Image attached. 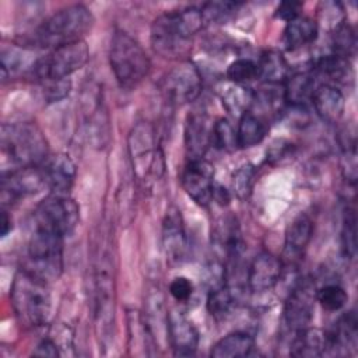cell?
<instances>
[{
    "label": "cell",
    "mask_w": 358,
    "mask_h": 358,
    "mask_svg": "<svg viewBox=\"0 0 358 358\" xmlns=\"http://www.w3.org/2000/svg\"><path fill=\"white\" fill-rule=\"evenodd\" d=\"M203 25L201 11L193 6L164 13L151 25V46L162 57H179L187 53L190 39Z\"/></svg>",
    "instance_id": "6da1fadb"
},
{
    "label": "cell",
    "mask_w": 358,
    "mask_h": 358,
    "mask_svg": "<svg viewBox=\"0 0 358 358\" xmlns=\"http://www.w3.org/2000/svg\"><path fill=\"white\" fill-rule=\"evenodd\" d=\"M49 147L42 130L31 122L4 123L1 126V152L11 162V169L41 166Z\"/></svg>",
    "instance_id": "7a4b0ae2"
},
{
    "label": "cell",
    "mask_w": 358,
    "mask_h": 358,
    "mask_svg": "<svg viewBox=\"0 0 358 358\" xmlns=\"http://www.w3.org/2000/svg\"><path fill=\"white\" fill-rule=\"evenodd\" d=\"M94 15L83 4L64 7L46 18L34 34V43L41 48L55 49L62 45L84 41L91 31Z\"/></svg>",
    "instance_id": "3957f363"
},
{
    "label": "cell",
    "mask_w": 358,
    "mask_h": 358,
    "mask_svg": "<svg viewBox=\"0 0 358 358\" xmlns=\"http://www.w3.org/2000/svg\"><path fill=\"white\" fill-rule=\"evenodd\" d=\"M11 303L18 320L24 326L39 327L45 324L52 309L48 282L25 268L20 270L11 285Z\"/></svg>",
    "instance_id": "277c9868"
},
{
    "label": "cell",
    "mask_w": 358,
    "mask_h": 358,
    "mask_svg": "<svg viewBox=\"0 0 358 358\" xmlns=\"http://www.w3.org/2000/svg\"><path fill=\"white\" fill-rule=\"evenodd\" d=\"M109 64L119 85L127 90L137 87L151 67L141 45L122 29H116L110 38Z\"/></svg>",
    "instance_id": "5b68a950"
},
{
    "label": "cell",
    "mask_w": 358,
    "mask_h": 358,
    "mask_svg": "<svg viewBox=\"0 0 358 358\" xmlns=\"http://www.w3.org/2000/svg\"><path fill=\"white\" fill-rule=\"evenodd\" d=\"M127 145L133 171L141 182L148 183L162 176L165 159L152 124L138 122L129 134Z\"/></svg>",
    "instance_id": "8992f818"
},
{
    "label": "cell",
    "mask_w": 358,
    "mask_h": 358,
    "mask_svg": "<svg viewBox=\"0 0 358 358\" xmlns=\"http://www.w3.org/2000/svg\"><path fill=\"white\" fill-rule=\"evenodd\" d=\"M34 231H42L60 238L69 236L80 220V208L69 194L50 193L34 211Z\"/></svg>",
    "instance_id": "52a82bcc"
},
{
    "label": "cell",
    "mask_w": 358,
    "mask_h": 358,
    "mask_svg": "<svg viewBox=\"0 0 358 358\" xmlns=\"http://www.w3.org/2000/svg\"><path fill=\"white\" fill-rule=\"evenodd\" d=\"M24 268L48 284L57 280L63 270V238L32 231L28 245V263Z\"/></svg>",
    "instance_id": "ba28073f"
},
{
    "label": "cell",
    "mask_w": 358,
    "mask_h": 358,
    "mask_svg": "<svg viewBox=\"0 0 358 358\" xmlns=\"http://www.w3.org/2000/svg\"><path fill=\"white\" fill-rule=\"evenodd\" d=\"M90 57V49L85 41H78L67 45L50 49V52L42 57H38L34 67L36 78L43 81L64 80L70 74L80 70Z\"/></svg>",
    "instance_id": "9c48e42d"
},
{
    "label": "cell",
    "mask_w": 358,
    "mask_h": 358,
    "mask_svg": "<svg viewBox=\"0 0 358 358\" xmlns=\"http://www.w3.org/2000/svg\"><path fill=\"white\" fill-rule=\"evenodd\" d=\"M203 88V78L196 64L180 62L172 67L161 81V91L165 99L176 106L196 101Z\"/></svg>",
    "instance_id": "30bf717a"
},
{
    "label": "cell",
    "mask_w": 358,
    "mask_h": 358,
    "mask_svg": "<svg viewBox=\"0 0 358 358\" xmlns=\"http://www.w3.org/2000/svg\"><path fill=\"white\" fill-rule=\"evenodd\" d=\"M316 303V287L309 278L301 280L289 292L284 303V323L295 331H299L309 326L313 319V310Z\"/></svg>",
    "instance_id": "8fae6325"
},
{
    "label": "cell",
    "mask_w": 358,
    "mask_h": 358,
    "mask_svg": "<svg viewBox=\"0 0 358 358\" xmlns=\"http://www.w3.org/2000/svg\"><path fill=\"white\" fill-rule=\"evenodd\" d=\"M180 183L186 194L200 206H207L214 197V168L204 158H190L183 168Z\"/></svg>",
    "instance_id": "7c38bea8"
},
{
    "label": "cell",
    "mask_w": 358,
    "mask_h": 358,
    "mask_svg": "<svg viewBox=\"0 0 358 358\" xmlns=\"http://www.w3.org/2000/svg\"><path fill=\"white\" fill-rule=\"evenodd\" d=\"M46 186L42 169L39 166L18 168L3 172L1 176V199L7 201H15L24 196L34 194Z\"/></svg>",
    "instance_id": "4fadbf2b"
},
{
    "label": "cell",
    "mask_w": 358,
    "mask_h": 358,
    "mask_svg": "<svg viewBox=\"0 0 358 358\" xmlns=\"http://www.w3.org/2000/svg\"><path fill=\"white\" fill-rule=\"evenodd\" d=\"M110 263L102 257L95 270V319L96 327L103 333L110 327L115 302H113V278Z\"/></svg>",
    "instance_id": "5bb4252c"
},
{
    "label": "cell",
    "mask_w": 358,
    "mask_h": 358,
    "mask_svg": "<svg viewBox=\"0 0 358 358\" xmlns=\"http://www.w3.org/2000/svg\"><path fill=\"white\" fill-rule=\"evenodd\" d=\"M282 274V262L270 252H262L252 260L246 282L252 292L262 294L277 285Z\"/></svg>",
    "instance_id": "9a60e30c"
},
{
    "label": "cell",
    "mask_w": 358,
    "mask_h": 358,
    "mask_svg": "<svg viewBox=\"0 0 358 358\" xmlns=\"http://www.w3.org/2000/svg\"><path fill=\"white\" fill-rule=\"evenodd\" d=\"M162 248L171 263H180L189 252V238L180 211L171 208L162 222Z\"/></svg>",
    "instance_id": "2e32d148"
},
{
    "label": "cell",
    "mask_w": 358,
    "mask_h": 358,
    "mask_svg": "<svg viewBox=\"0 0 358 358\" xmlns=\"http://www.w3.org/2000/svg\"><path fill=\"white\" fill-rule=\"evenodd\" d=\"M168 341L176 357L194 355L200 334L196 326L180 312H168Z\"/></svg>",
    "instance_id": "e0dca14e"
},
{
    "label": "cell",
    "mask_w": 358,
    "mask_h": 358,
    "mask_svg": "<svg viewBox=\"0 0 358 358\" xmlns=\"http://www.w3.org/2000/svg\"><path fill=\"white\" fill-rule=\"evenodd\" d=\"M41 169L45 183L52 193L69 194L76 179V165L69 155L56 154L48 157Z\"/></svg>",
    "instance_id": "ac0fdd59"
},
{
    "label": "cell",
    "mask_w": 358,
    "mask_h": 358,
    "mask_svg": "<svg viewBox=\"0 0 358 358\" xmlns=\"http://www.w3.org/2000/svg\"><path fill=\"white\" fill-rule=\"evenodd\" d=\"M310 102L323 122L337 123L344 113V95L333 84H319L312 94Z\"/></svg>",
    "instance_id": "d6986e66"
},
{
    "label": "cell",
    "mask_w": 358,
    "mask_h": 358,
    "mask_svg": "<svg viewBox=\"0 0 358 358\" xmlns=\"http://www.w3.org/2000/svg\"><path fill=\"white\" fill-rule=\"evenodd\" d=\"M357 336H358V320L354 310L345 312L334 326V329L329 333H324L326 345L324 354H341L347 352L348 348L355 350L357 347Z\"/></svg>",
    "instance_id": "ffe728a7"
},
{
    "label": "cell",
    "mask_w": 358,
    "mask_h": 358,
    "mask_svg": "<svg viewBox=\"0 0 358 358\" xmlns=\"http://www.w3.org/2000/svg\"><path fill=\"white\" fill-rule=\"evenodd\" d=\"M313 235V222L306 214H299L292 220L285 232L284 257L287 262L299 260L306 250Z\"/></svg>",
    "instance_id": "44dd1931"
},
{
    "label": "cell",
    "mask_w": 358,
    "mask_h": 358,
    "mask_svg": "<svg viewBox=\"0 0 358 358\" xmlns=\"http://www.w3.org/2000/svg\"><path fill=\"white\" fill-rule=\"evenodd\" d=\"M211 130L213 124H210L207 115L199 110H194L189 115L185 130V140L187 151L190 152V158H203L208 145H211Z\"/></svg>",
    "instance_id": "7402d4cb"
},
{
    "label": "cell",
    "mask_w": 358,
    "mask_h": 358,
    "mask_svg": "<svg viewBox=\"0 0 358 358\" xmlns=\"http://www.w3.org/2000/svg\"><path fill=\"white\" fill-rule=\"evenodd\" d=\"M282 85L285 102L299 108L310 101L315 88L317 87L316 76L312 70L289 74Z\"/></svg>",
    "instance_id": "603a6c76"
},
{
    "label": "cell",
    "mask_w": 358,
    "mask_h": 358,
    "mask_svg": "<svg viewBox=\"0 0 358 358\" xmlns=\"http://www.w3.org/2000/svg\"><path fill=\"white\" fill-rule=\"evenodd\" d=\"M317 22L308 17H298L289 22L284 29L282 41L288 50H296L310 45L317 36Z\"/></svg>",
    "instance_id": "cb8c5ba5"
},
{
    "label": "cell",
    "mask_w": 358,
    "mask_h": 358,
    "mask_svg": "<svg viewBox=\"0 0 358 358\" xmlns=\"http://www.w3.org/2000/svg\"><path fill=\"white\" fill-rule=\"evenodd\" d=\"M255 340L245 331H234L218 340L211 348L214 358H241L252 352Z\"/></svg>",
    "instance_id": "d4e9b609"
},
{
    "label": "cell",
    "mask_w": 358,
    "mask_h": 358,
    "mask_svg": "<svg viewBox=\"0 0 358 358\" xmlns=\"http://www.w3.org/2000/svg\"><path fill=\"white\" fill-rule=\"evenodd\" d=\"M259 66V78L271 87L284 84L289 76V66L282 56V53L277 50H267L262 55Z\"/></svg>",
    "instance_id": "484cf974"
},
{
    "label": "cell",
    "mask_w": 358,
    "mask_h": 358,
    "mask_svg": "<svg viewBox=\"0 0 358 358\" xmlns=\"http://www.w3.org/2000/svg\"><path fill=\"white\" fill-rule=\"evenodd\" d=\"M324 345H326L324 333H322L317 329L305 327L299 331H295V336L291 341L289 354L292 357H303V358L320 357L324 354Z\"/></svg>",
    "instance_id": "4316f807"
},
{
    "label": "cell",
    "mask_w": 358,
    "mask_h": 358,
    "mask_svg": "<svg viewBox=\"0 0 358 358\" xmlns=\"http://www.w3.org/2000/svg\"><path fill=\"white\" fill-rule=\"evenodd\" d=\"M267 134V124L259 116L245 112L239 117V123L236 127L238 145L239 148H250L263 141Z\"/></svg>",
    "instance_id": "83f0119b"
},
{
    "label": "cell",
    "mask_w": 358,
    "mask_h": 358,
    "mask_svg": "<svg viewBox=\"0 0 358 358\" xmlns=\"http://www.w3.org/2000/svg\"><path fill=\"white\" fill-rule=\"evenodd\" d=\"M29 56L31 55L25 49H20L15 46H11L10 49H3V52H1V78L7 80L8 77H13L27 69H31L34 73L36 60L31 62Z\"/></svg>",
    "instance_id": "f1b7e54d"
},
{
    "label": "cell",
    "mask_w": 358,
    "mask_h": 358,
    "mask_svg": "<svg viewBox=\"0 0 358 358\" xmlns=\"http://www.w3.org/2000/svg\"><path fill=\"white\" fill-rule=\"evenodd\" d=\"M310 70L315 73V76L327 77L333 81H341L347 78L350 74V63H348V59H344L331 53V55L319 57L313 63Z\"/></svg>",
    "instance_id": "f546056e"
},
{
    "label": "cell",
    "mask_w": 358,
    "mask_h": 358,
    "mask_svg": "<svg viewBox=\"0 0 358 358\" xmlns=\"http://www.w3.org/2000/svg\"><path fill=\"white\" fill-rule=\"evenodd\" d=\"M331 45H333V53L340 57L348 59L355 53V48H357L355 31L345 20L333 28Z\"/></svg>",
    "instance_id": "4dcf8cb0"
},
{
    "label": "cell",
    "mask_w": 358,
    "mask_h": 358,
    "mask_svg": "<svg viewBox=\"0 0 358 358\" xmlns=\"http://www.w3.org/2000/svg\"><path fill=\"white\" fill-rule=\"evenodd\" d=\"M207 310L215 319H224L232 305H234V292L229 285L221 284L213 288L207 296Z\"/></svg>",
    "instance_id": "1f68e13d"
},
{
    "label": "cell",
    "mask_w": 358,
    "mask_h": 358,
    "mask_svg": "<svg viewBox=\"0 0 358 358\" xmlns=\"http://www.w3.org/2000/svg\"><path fill=\"white\" fill-rule=\"evenodd\" d=\"M211 145L227 152H232L239 148L236 129L231 124L228 119L221 117L213 123Z\"/></svg>",
    "instance_id": "d6a6232c"
},
{
    "label": "cell",
    "mask_w": 358,
    "mask_h": 358,
    "mask_svg": "<svg viewBox=\"0 0 358 358\" xmlns=\"http://www.w3.org/2000/svg\"><path fill=\"white\" fill-rule=\"evenodd\" d=\"M227 78L238 85L252 83L259 78V66L252 59H236L227 67Z\"/></svg>",
    "instance_id": "836d02e7"
},
{
    "label": "cell",
    "mask_w": 358,
    "mask_h": 358,
    "mask_svg": "<svg viewBox=\"0 0 358 358\" xmlns=\"http://www.w3.org/2000/svg\"><path fill=\"white\" fill-rule=\"evenodd\" d=\"M341 252L345 259L352 260L357 252V218L355 210L347 207L343 215L341 227Z\"/></svg>",
    "instance_id": "e575fe53"
},
{
    "label": "cell",
    "mask_w": 358,
    "mask_h": 358,
    "mask_svg": "<svg viewBox=\"0 0 358 358\" xmlns=\"http://www.w3.org/2000/svg\"><path fill=\"white\" fill-rule=\"evenodd\" d=\"M221 98L227 109L231 113H236L239 116L248 112V108L253 101L252 92L248 91V88H243L242 85H238V84H232L225 91H222Z\"/></svg>",
    "instance_id": "d590c367"
},
{
    "label": "cell",
    "mask_w": 358,
    "mask_h": 358,
    "mask_svg": "<svg viewBox=\"0 0 358 358\" xmlns=\"http://www.w3.org/2000/svg\"><path fill=\"white\" fill-rule=\"evenodd\" d=\"M347 299L348 295L345 289L338 284H326L316 289V301L329 312L340 310L347 303Z\"/></svg>",
    "instance_id": "8d00e7d4"
},
{
    "label": "cell",
    "mask_w": 358,
    "mask_h": 358,
    "mask_svg": "<svg viewBox=\"0 0 358 358\" xmlns=\"http://www.w3.org/2000/svg\"><path fill=\"white\" fill-rule=\"evenodd\" d=\"M241 4L234 1H208L200 7L204 24L225 21Z\"/></svg>",
    "instance_id": "74e56055"
},
{
    "label": "cell",
    "mask_w": 358,
    "mask_h": 358,
    "mask_svg": "<svg viewBox=\"0 0 358 358\" xmlns=\"http://www.w3.org/2000/svg\"><path fill=\"white\" fill-rule=\"evenodd\" d=\"M255 183V168L252 165L241 166L232 178V189L239 199H246Z\"/></svg>",
    "instance_id": "f35d334b"
},
{
    "label": "cell",
    "mask_w": 358,
    "mask_h": 358,
    "mask_svg": "<svg viewBox=\"0 0 358 358\" xmlns=\"http://www.w3.org/2000/svg\"><path fill=\"white\" fill-rule=\"evenodd\" d=\"M343 175L351 185L357 182V152L355 141H347L343 151Z\"/></svg>",
    "instance_id": "ab89813d"
},
{
    "label": "cell",
    "mask_w": 358,
    "mask_h": 358,
    "mask_svg": "<svg viewBox=\"0 0 358 358\" xmlns=\"http://www.w3.org/2000/svg\"><path fill=\"white\" fill-rule=\"evenodd\" d=\"M71 83L69 78L43 81V95L49 102H57L66 98L70 92Z\"/></svg>",
    "instance_id": "60d3db41"
},
{
    "label": "cell",
    "mask_w": 358,
    "mask_h": 358,
    "mask_svg": "<svg viewBox=\"0 0 358 358\" xmlns=\"http://www.w3.org/2000/svg\"><path fill=\"white\" fill-rule=\"evenodd\" d=\"M169 294L178 302H186L193 294V282L187 277H175L169 284Z\"/></svg>",
    "instance_id": "b9f144b4"
},
{
    "label": "cell",
    "mask_w": 358,
    "mask_h": 358,
    "mask_svg": "<svg viewBox=\"0 0 358 358\" xmlns=\"http://www.w3.org/2000/svg\"><path fill=\"white\" fill-rule=\"evenodd\" d=\"M302 8V4L301 3H296V1H284L281 3L277 10H275V18H280V20H284L287 22L295 20L299 17V11Z\"/></svg>",
    "instance_id": "7bdbcfd3"
},
{
    "label": "cell",
    "mask_w": 358,
    "mask_h": 358,
    "mask_svg": "<svg viewBox=\"0 0 358 358\" xmlns=\"http://www.w3.org/2000/svg\"><path fill=\"white\" fill-rule=\"evenodd\" d=\"M34 355H39V357H57L59 355V350L56 343L52 338H43L36 348L32 352Z\"/></svg>",
    "instance_id": "ee69618b"
},
{
    "label": "cell",
    "mask_w": 358,
    "mask_h": 358,
    "mask_svg": "<svg viewBox=\"0 0 358 358\" xmlns=\"http://www.w3.org/2000/svg\"><path fill=\"white\" fill-rule=\"evenodd\" d=\"M13 229V221H11V217H8L7 211L3 210L1 213V235L6 236L10 231Z\"/></svg>",
    "instance_id": "f6af8a7d"
}]
</instances>
